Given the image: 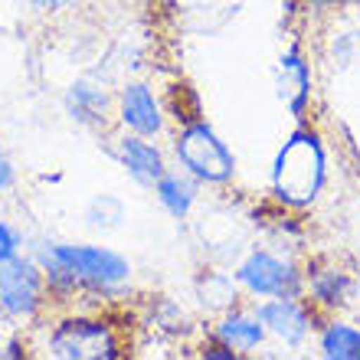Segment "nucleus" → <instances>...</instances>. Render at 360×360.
<instances>
[{
	"instance_id": "obj_14",
	"label": "nucleus",
	"mask_w": 360,
	"mask_h": 360,
	"mask_svg": "<svg viewBox=\"0 0 360 360\" xmlns=\"http://www.w3.org/2000/svg\"><path fill=\"white\" fill-rule=\"evenodd\" d=\"M282 98L292 105V112H302L304 98H308V69L298 56L282 59Z\"/></svg>"
},
{
	"instance_id": "obj_19",
	"label": "nucleus",
	"mask_w": 360,
	"mask_h": 360,
	"mask_svg": "<svg viewBox=\"0 0 360 360\" xmlns=\"http://www.w3.org/2000/svg\"><path fill=\"white\" fill-rule=\"evenodd\" d=\"M318 4H334V0H318Z\"/></svg>"
},
{
	"instance_id": "obj_17",
	"label": "nucleus",
	"mask_w": 360,
	"mask_h": 360,
	"mask_svg": "<svg viewBox=\"0 0 360 360\" xmlns=\"http://www.w3.org/2000/svg\"><path fill=\"white\" fill-rule=\"evenodd\" d=\"M33 10H43V13H56V10H66L72 7L76 0H27Z\"/></svg>"
},
{
	"instance_id": "obj_4",
	"label": "nucleus",
	"mask_w": 360,
	"mask_h": 360,
	"mask_svg": "<svg viewBox=\"0 0 360 360\" xmlns=\"http://www.w3.org/2000/svg\"><path fill=\"white\" fill-rule=\"evenodd\" d=\"M49 354L63 360H112L118 357V341L102 321L72 318L49 334Z\"/></svg>"
},
{
	"instance_id": "obj_5",
	"label": "nucleus",
	"mask_w": 360,
	"mask_h": 360,
	"mask_svg": "<svg viewBox=\"0 0 360 360\" xmlns=\"http://www.w3.org/2000/svg\"><path fill=\"white\" fill-rule=\"evenodd\" d=\"M236 278L246 292L259 295V298H295L302 288V278L292 262H285L272 252H252L236 269Z\"/></svg>"
},
{
	"instance_id": "obj_13",
	"label": "nucleus",
	"mask_w": 360,
	"mask_h": 360,
	"mask_svg": "<svg viewBox=\"0 0 360 360\" xmlns=\"http://www.w3.org/2000/svg\"><path fill=\"white\" fill-rule=\"evenodd\" d=\"M66 105L69 112H72V118H79V122H98L105 115V92L102 89H92L86 86V82H76V86L69 89L66 95Z\"/></svg>"
},
{
	"instance_id": "obj_7",
	"label": "nucleus",
	"mask_w": 360,
	"mask_h": 360,
	"mask_svg": "<svg viewBox=\"0 0 360 360\" xmlns=\"http://www.w3.org/2000/svg\"><path fill=\"white\" fill-rule=\"evenodd\" d=\"M256 318L262 321L269 334H275L278 341H285L288 347H298V344L308 338V314L295 298H272V302L259 304Z\"/></svg>"
},
{
	"instance_id": "obj_8",
	"label": "nucleus",
	"mask_w": 360,
	"mask_h": 360,
	"mask_svg": "<svg viewBox=\"0 0 360 360\" xmlns=\"http://www.w3.org/2000/svg\"><path fill=\"white\" fill-rule=\"evenodd\" d=\"M122 122L124 128H131L134 134L141 138H151L164 128V118H161V105L154 98V92L141 82H134L122 92Z\"/></svg>"
},
{
	"instance_id": "obj_1",
	"label": "nucleus",
	"mask_w": 360,
	"mask_h": 360,
	"mask_svg": "<svg viewBox=\"0 0 360 360\" xmlns=\"http://www.w3.org/2000/svg\"><path fill=\"white\" fill-rule=\"evenodd\" d=\"M39 262L49 285L59 288H76V285L118 288L131 275L128 259L102 246H49Z\"/></svg>"
},
{
	"instance_id": "obj_18",
	"label": "nucleus",
	"mask_w": 360,
	"mask_h": 360,
	"mask_svg": "<svg viewBox=\"0 0 360 360\" xmlns=\"http://www.w3.org/2000/svg\"><path fill=\"white\" fill-rule=\"evenodd\" d=\"M13 184V164H10V158H7V151L0 148V193Z\"/></svg>"
},
{
	"instance_id": "obj_12",
	"label": "nucleus",
	"mask_w": 360,
	"mask_h": 360,
	"mask_svg": "<svg viewBox=\"0 0 360 360\" xmlns=\"http://www.w3.org/2000/svg\"><path fill=\"white\" fill-rule=\"evenodd\" d=\"M321 354L328 360H360V331L351 324H328L321 334Z\"/></svg>"
},
{
	"instance_id": "obj_3",
	"label": "nucleus",
	"mask_w": 360,
	"mask_h": 360,
	"mask_svg": "<svg viewBox=\"0 0 360 360\" xmlns=\"http://www.w3.org/2000/svg\"><path fill=\"white\" fill-rule=\"evenodd\" d=\"M177 158L197 180L207 184H226L236 171V161L229 148L217 138V131L207 122H190L177 138Z\"/></svg>"
},
{
	"instance_id": "obj_6",
	"label": "nucleus",
	"mask_w": 360,
	"mask_h": 360,
	"mask_svg": "<svg viewBox=\"0 0 360 360\" xmlns=\"http://www.w3.org/2000/svg\"><path fill=\"white\" fill-rule=\"evenodd\" d=\"M43 295V272L30 259H7L0 262V308L10 318H33Z\"/></svg>"
},
{
	"instance_id": "obj_10",
	"label": "nucleus",
	"mask_w": 360,
	"mask_h": 360,
	"mask_svg": "<svg viewBox=\"0 0 360 360\" xmlns=\"http://www.w3.org/2000/svg\"><path fill=\"white\" fill-rule=\"evenodd\" d=\"M217 338L226 344V347H233V351H252V347L262 344L266 328H262L259 318H249V314H229V318L219 321Z\"/></svg>"
},
{
	"instance_id": "obj_9",
	"label": "nucleus",
	"mask_w": 360,
	"mask_h": 360,
	"mask_svg": "<svg viewBox=\"0 0 360 360\" xmlns=\"http://www.w3.org/2000/svg\"><path fill=\"white\" fill-rule=\"evenodd\" d=\"M118 161H122L124 171L131 174L138 184H144V187H154V184L164 177V171H167L161 151H158L154 144L144 141L141 134L124 138V141L118 144Z\"/></svg>"
},
{
	"instance_id": "obj_15",
	"label": "nucleus",
	"mask_w": 360,
	"mask_h": 360,
	"mask_svg": "<svg viewBox=\"0 0 360 360\" xmlns=\"http://www.w3.org/2000/svg\"><path fill=\"white\" fill-rule=\"evenodd\" d=\"M311 288H314V295H318L321 302L338 304L344 298V292H351V282H347L341 272H328V275H318Z\"/></svg>"
},
{
	"instance_id": "obj_11",
	"label": "nucleus",
	"mask_w": 360,
	"mask_h": 360,
	"mask_svg": "<svg viewBox=\"0 0 360 360\" xmlns=\"http://www.w3.org/2000/svg\"><path fill=\"white\" fill-rule=\"evenodd\" d=\"M154 190H158V200L164 203V210L177 219L187 217L190 207H193V200H197V187H193L187 177H180V174L164 171V177L154 184Z\"/></svg>"
},
{
	"instance_id": "obj_16",
	"label": "nucleus",
	"mask_w": 360,
	"mask_h": 360,
	"mask_svg": "<svg viewBox=\"0 0 360 360\" xmlns=\"http://www.w3.org/2000/svg\"><path fill=\"white\" fill-rule=\"evenodd\" d=\"M13 256H20V236H17V229L0 219V262H7Z\"/></svg>"
},
{
	"instance_id": "obj_2",
	"label": "nucleus",
	"mask_w": 360,
	"mask_h": 360,
	"mask_svg": "<svg viewBox=\"0 0 360 360\" xmlns=\"http://www.w3.org/2000/svg\"><path fill=\"white\" fill-rule=\"evenodd\" d=\"M275 193L292 203V207H304L311 203L324 187V148L311 131L292 134V141L285 144L278 158H275L272 171Z\"/></svg>"
}]
</instances>
